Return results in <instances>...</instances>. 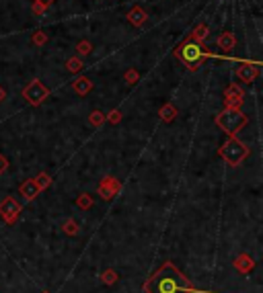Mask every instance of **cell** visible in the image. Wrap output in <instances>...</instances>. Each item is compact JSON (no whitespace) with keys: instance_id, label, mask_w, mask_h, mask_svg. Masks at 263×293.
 <instances>
[{"instance_id":"8fae6325","label":"cell","mask_w":263,"mask_h":293,"mask_svg":"<svg viewBox=\"0 0 263 293\" xmlns=\"http://www.w3.org/2000/svg\"><path fill=\"white\" fill-rule=\"evenodd\" d=\"M8 168V162H6V158H4V156H0V172H2V170H6Z\"/></svg>"},{"instance_id":"7a4b0ae2","label":"cell","mask_w":263,"mask_h":293,"mask_svg":"<svg viewBox=\"0 0 263 293\" xmlns=\"http://www.w3.org/2000/svg\"><path fill=\"white\" fill-rule=\"evenodd\" d=\"M222 156H224V160H226L228 164L237 166V164L247 156V148H245L243 144H239L237 140H230V142L222 148Z\"/></svg>"},{"instance_id":"277c9868","label":"cell","mask_w":263,"mask_h":293,"mask_svg":"<svg viewBox=\"0 0 263 293\" xmlns=\"http://www.w3.org/2000/svg\"><path fill=\"white\" fill-rule=\"evenodd\" d=\"M21 213V205H19L13 197H6L2 203H0V216L6 223H15V220Z\"/></svg>"},{"instance_id":"7c38bea8","label":"cell","mask_w":263,"mask_h":293,"mask_svg":"<svg viewBox=\"0 0 263 293\" xmlns=\"http://www.w3.org/2000/svg\"><path fill=\"white\" fill-rule=\"evenodd\" d=\"M41 293H50V291H41Z\"/></svg>"},{"instance_id":"5b68a950","label":"cell","mask_w":263,"mask_h":293,"mask_svg":"<svg viewBox=\"0 0 263 293\" xmlns=\"http://www.w3.org/2000/svg\"><path fill=\"white\" fill-rule=\"evenodd\" d=\"M232 267H235L241 275H249V273L255 269V260H253V256H249V255H239L235 258V262H232Z\"/></svg>"},{"instance_id":"9c48e42d","label":"cell","mask_w":263,"mask_h":293,"mask_svg":"<svg viewBox=\"0 0 263 293\" xmlns=\"http://www.w3.org/2000/svg\"><path fill=\"white\" fill-rule=\"evenodd\" d=\"M64 232L68 234V236H76V234H79V223H76L74 220H68L64 223Z\"/></svg>"},{"instance_id":"6da1fadb","label":"cell","mask_w":263,"mask_h":293,"mask_svg":"<svg viewBox=\"0 0 263 293\" xmlns=\"http://www.w3.org/2000/svg\"><path fill=\"white\" fill-rule=\"evenodd\" d=\"M191 291L193 283L171 260H164L144 283V293H191Z\"/></svg>"},{"instance_id":"8992f818","label":"cell","mask_w":263,"mask_h":293,"mask_svg":"<svg viewBox=\"0 0 263 293\" xmlns=\"http://www.w3.org/2000/svg\"><path fill=\"white\" fill-rule=\"evenodd\" d=\"M118 191H120V183L115 181V179H111V177H107V179L99 184V195H101L103 199H107V201H109Z\"/></svg>"},{"instance_id":"52a82bcc","label":"cell","mask_w":263,"mask_h":293,"mask_svg":"<svg viewBox=\"0 0 263 293\" xmlns=\"http://www.w3.org/2000/svg\"><path fill=\"white\" fill-rule=\"evenodd\" d=\"M21 193H23V197L27 199V201H31L37 193H40V184H37V181H27L23 187H21Z\"/></svg>"},{"instance_id":"ba28073f","label":"cell","mask_w":263,"mask_h":293,"mask_svg":"<svg viewBox=\"0 0 263 293\" xmlns=\"http://www.w3.org/2000/svg\"><path fill=\"white\" fill-rule=\"evenodd\" d=\"M101 281L105 283V285H115V283L120 281V273L115 269H105L101 273Z\"/></svg>"},{"instance_id":"30bf717a","label":"cell","mask_w":263,"mask_h":293,"mask_svg":"<svg viewBox=\"0 0 263 293\" xmlns=\"http://www.w3.org/2000/svg\"><path fill=\"white\" fill-rule=\"evenodd\" d=\"M93 205V199L89 197V195H81L79 197V207H82V209H89Z\"/></svg>"},{"instance_id":"3957f363","label":"cell","mask_w":263,"mask_h":293,"mask_svg":"<svg viewBox=\"0 0 263 293\" xmlns=\"http://www.w3.org/2000/svg\"><path fill=\"white\" fill-rule=\"evenodd\" d=\"M179 55H181L187 64H200L203 57H206V52H203V47L198 45V43H185V45L181 47Z\"/></svg>"}]
</instances>
